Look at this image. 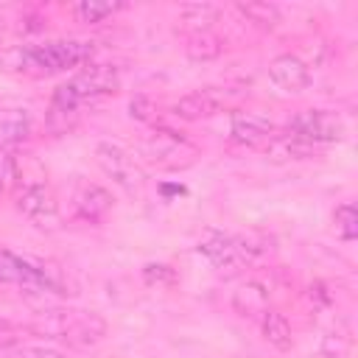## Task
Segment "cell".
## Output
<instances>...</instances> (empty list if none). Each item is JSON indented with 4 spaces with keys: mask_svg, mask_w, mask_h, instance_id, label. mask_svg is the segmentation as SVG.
Listing matches in <instances>:
<instances>
[{
    "mask_svg": "<svg viewBox=\"0 0 358 358\" xmlns=\"http://www.w3.org/2000/svg\"><path fill=\"white\" fill-rule=\"evenodd\" d=\"M232 308L246 316V319H263V313L268 310V291L263 282L257 280H246L238 285V291L232 294Z\"/></svg>",
    "mask_w": 358,
    "mask_h": 358,
    "instance_id": "4fadbf2b",
    "label": "cell"
},
{
    "mask_svg": "<svg viewBox=\"0 0 358 358\" xmlns=\"http://www.w3.org/2000/svg\"><path fill=\"white\" fill-rule=\"evenodd\" d=\"M17 358H67V355L59 350H50V347H22L17 352Z\"/></svg>",
    "mask_w": 358,
    "mask_h": 358,
    "instance_id": "d4e9b609",
    "label": "cell"
},
{
    "mask_svg": "<svg viewBox=\"0 0 358 358\" xmlns=\"http://www.w3.org/2000/svg\"><path fill=\"white\" fill-rule=\"evenodd\" d=\"M268 78L282 92H302L310 84V70H308V64L299 56L282 53V56L268 62Z\"/></svg>",
    "mask_w": 358,
    "mask_h": 358,
    "instance_id": "30bf717a",
    "label": "cell"
},
{
    "mask_svg": "<svg viewBox=\"0 0 358 358\" xmlns=\"http://www.w3.org/2000/svg\"><path fill=\"white\" fill-rule=\"evenodd\" d=\"M151 112H154V101L145 98V95H134L129 101V115L134 120H151Z\"/></svg>",
    "mask_w": 358,
    "mask_h": 358,
    "instance_id": "cb8c5ba5",
    "label": "cell"
},
{
    "mask_svg": "<svg viewBox=\"0 0 358 358\" xmlns=\"http://www.w3.org/2000/svg\"><path fill=\"white\" fill-rule=\"evenodd\" d=\"M95 162H98L101 171H103L117 187H123L129 196L143 193V187H145V171H143V165L137 162V157H131L123 145L109 143V140L98 143V145H95Z\"/></svg>",
    "mask_w": 358,
    "mask_h": 358,
    "instance_id": "5b68a950",
    "label": "cell"
},
{
    "mask_svg": "<svg viewBox=\"0 0 358 358\" xmlns=\"http://www.w3.org/2000/svg\"><path fill=\"white\" fill-rule=\"evenodd\" d=\"M0 280L3 282H17V285H25V288H36V291L64 294L62 282L53 277L50 268H45L42 263H34L28 257H20L8 249H0Z\"/></svg>",
    "mask_w": 358,
    "mask_h": 358,
    "instance_id": "52a82bcc",
    "label": "cell"
},
{
    "mask_svg": "<svg viewBox=\"0 0 358 358\" xmlns=\"http://www.w3.org/2000/svg\"><path fill=\"white\" fill-rule=\"evenodd\" d=\"M221 109V98L213 90H199L173 103V115L182 120H204Z\"/></svg>",
    "mask_w": 358,
    "mask_h": 358,
    "instance_id": "5bb4252c",
    "label": "cell"
},
{
    "mask_svg": "<svg viewBox=\"0 0 358 358\" xmlns=\"http://www.w3.org/2000/svg\"><path fill=\"white\" fill-rule=\"evenodd\" d=\"M123 8V3H112V0H81V3H73V17L78 22H103L106 17L117 14Z\"/></svg>",
    "mask_w": 358,
    "mask_h": 358,
    "instance_id": "ffe728a7",
    "label": "cell"
},
{
    "mask_svg": "<svg viewBox=\"0 0 358 358\" xmlns=\"http://www.w3.org/2000/svg\"><path fill=\"white\" fill-rule=\"evenodd\" d=\"M140 157L159 171H185L196 162L199 148L176 131L157 129L140 140Z\"/></svg>",
    "mask_w": 358,
    "mask_h": 358,
    "instance_id": "277c9868",
    "label": "cell"
},
{
    "mask_svg": "<svg viewBox=\"0 0 358 358\" xmlns=\"http://www.w3.org/2000/svg\"><path fill=\"white\" fill-rule=\"evenodd\" d=\"M17 210L31 224H36L39 229H56L59 227V204H56V196L48 187V182H36V185L20 187Z\"/></svg>",
    "mask_w": 358,
    "mask_h": 358,
    "instance_id": "ba28073f",
    "label": "cell"
},
{
    "mask_svg": "<svg viewBox=\"0 0 358 358\" xmlns=\"http://www.w3.org/2000/svg\"><path fill=\"white\" fill-rule=\"evenodd\" d=\"M224 53V42L213 34V31H201V34H190L185 42V56L193 62H213Z\"/></svg>",
    "mask_w": 358,
    "mask_h": 358,
    "instance_id": "e0dca14e",
    "label": "cell"
},
{
    "mask_svg": "<svg viewBox=\"0 0 358 358\" xmlns=\"http://www.w3.org/2000/svg\"><path fill=\"white\" fill-rule=\"evenodd\" d=\"M117 87H120L117 67H112V64H90V67H84L70 81L56 87V92L50 98V109H48V126L53 131L70 129L76 115H78V109L87 101L112 95V92H117Z\"/></svg>",
    "mask_w": 358,
    "mask_h": 358,
    "instance_id": "6da1fadb",
    "label": "cell"
},
{
    "mask_svg": "<svg viewBox=\"0 0 358 358\" xmlns=\"http://www.w3.org/2000/svg\"><path fill=\"white\" fill-rule=\"evenodd\" d=\"M3 34H6V14L0 11V39H3Z\"/></svg>",
    "mask_w": 358,
    "mask_h": 358,
    "instance_id": "484cf974",
    "label": "cell"
},
{
    "mask_svg": "<svg viewBox=\"0 0 358 358\" xmlns=\"http://www.w3.org/2000/svg\"><path fill=\"white\" fill-rule=\"evenodd\" d=\"M95 53L92 42L84 39H56V42H42V45H22L6 56L11 70H25L36 76L48 73H62L67 67L87 64Z\"/></svg>",
    "mask_w": 358,
    "mask_h": 358,
    "instance_id": "7a4b0ae2",
    "label": "cell"
},
{
    "mask_svg": "<svg viewBox=\"0 0 358 358\" xmlns=\"http://www.w3.org/2000/svg\"><path fill=\"white\" fill-rule=\"evenodd\" d=\"M260 327H263V338L277 347V350H288L294 344V333H291V324L282 313L277 310H266L263 319H260Z\"/></svg>",
    "mask_w": 358,
    "mask_h": 358,
    "instance_id": "ac0fdd59",
    "label": "cell"
},
{
    "mask_svg": "<svg viewBox=\"0 0 358 358\" xmlns=\"http://www.w3.org/2000/svg\"><path fill=\"white\" fill-rule=\"evenodd\" d=\"M274 134V123L257 112H235L229 120V137L241 145H260Z\"/></svg>",
    "mask_w": 358,
    "mask_h": 358,
    "instance_id": "8fae6325",
    "label": "cell"
},
{
    "mask_svg": "<svg viewBox=\"0 0 358 358\" xmlns=\"http://www.w3.org/2000/svg\"><path fill=\"white\" fill-rule=\"evenodd\" d=\"M207 263L215 268V271H224V274H235L241 268H246V257L238 246V238L235 235H227V232H218V229H207L196 246Z\"/></svg>",
    "mask_w": 358,
    "mask_h": 358,
    "instance_id": "9c48e42d",
    "label": "cell"
},
{
    "mask_svg": "<svg viewBox=\"0 0 358 358\" xmlns=\"http://www.w3.org/2000/svg\"><path fill=\"white\" fill-rule=\"evenodd\" d=\"M238 11L249 20V22H255V25H260V28H274L277 22H280V8L274 6V3H266V0H249V3H238Z\"/></svg>",
    "mask_w": 358,
    "mask_h": 358,
    "instance_id": "44dd1931",
    "label": "cell"
},
{
    "mask_svg": "<svg viewBox=\"0 0 358 358\" xmlns=\"http://www.w3.org/2000/svg\"><path fill=\"white\" fill-rule=\"evenodd\" d=\"M28 134H31V117L25 109H17V112L0 117V154L14 151Z\"/></svg>",
    "mask_w": 358,
    "mask_h": 358,
    "instance_id": "9a60e30c",
    "label": "cell"
},
{
    "mask_svg": "<svg viewBox=\"0 0 358 358\" xmlns=\"http://www.w3.org/2000/svg\"><path fill=\"white\" fill-rule=\"evenodd\" d=\"M310 151H313V145L291 137L288 131L285 134H271L266 140V154L274 157V159H305Z\"/></svg>",
    "mask_w": 358,
    "mask_h": 358,
    "instance_id": "d6986e66",
    "label": "cell"
},
{
    "mask_svg": "<svg viewBox=\"0 0 358 358\" xmlns=\"http://www.w3.org/2000/svg\"><path fill=\"white\" fill-rule=\"evenodd\" d=\"M333 224H336V235L341 241H355L358 238V213H355V204L352 201H344L336 207L333 213Z\"/></svg>",
    "mask_w": 358,
    "mask_h": 358,
    "instance_id": "7402d4cb",
    "label": "cell"
},
{
    "mask_svg": "<svg viewBox=\"0 0 358 358\" xmlns=\"http://www.w3.org/2000/svg\"><path fill=\"white\" fill-rule=\"evenodd\" d=\"M218 20V6H210V3H187L179 8V25L190 34H201V31H210V25ZM187 34V36H190Z\"/></svg>",
    "mask_w": 358,
    "mask_h": 358,
    "instance_id": "2e32d148",
    "label": "cell"
},
{
    "mask_svg": "<svg viewBox=\"0 0 358 358\" xmlns=\"http://www.w3.org/2000/svg\"><path fill=\"white\" fill-rule=\"evenodd\" d=\"M285 131L308 145H322V143H338L344 137V123L338 115L327 109H302L288 120Z\"/></svg>",
    "mask_w": 358,
    "mask_h": 358,
    "instance_id": "8992f818",
    "label": "cell"
},
{
    "mask_svg": "<svg viewBox=\"0 0 358 358\" xmlns=\"http://www.w3.org/2000/svg\"><path fill=\"white\" fill-rule=\"evenodd\" d=\"M109 210H112V196H109L106 187H101V185H84L76 193V215L81 221L98 224V221L106 218Z\"/></svg>",
    "mask_w": 358,
    "mask_h": 358,
    "instance_id": "7c38bea8",
    "label": "cell"
},
{
    "mask_svg": "<svg viewBox=\"0 0 358 358\" xmlns=\"http://www.w3.org/2000/svg\"><path fill=\"white\" fill-rule=\"evenodd\" d=\"M0 196H3V187H0Z\"/></svg>",
    "mask_w": 358,
    "mask_h": 358,
    "instance_id": "4316f807",
    "label": "cell"
},
{
    "mask_svg": "<svg viewBox=\"0 0 358 358\" xmlns=\"http://www.w3.org/2000/svg\"><path fill=\"white\" fill-rule=\"evenodd\" d=\"M31 327L50 338H62L78 350L92 347L106 336V322L98 313H87V310H48Z\"/></svg>",
    "mask_w": 358,
    "mask_h": 358,
    "instance_id": "3957f363",
    "label": "cell"
},
{
    "mask_svg": "<svg viewBox=\"0 0 358 358\" xmlns=\"http://www.w3.org/2000/svg\"><path fill=\"white\" fill-rule=\"evenodd\" d=\"M143 280L157 288H171V285H176V268L168 263H148L143 268Z\"/></svg>",
    "mask_w": 358,
    "mask_h": 358,
    "instance_id": "603a6c76",
    "label": "cell"
}]
</instances>
